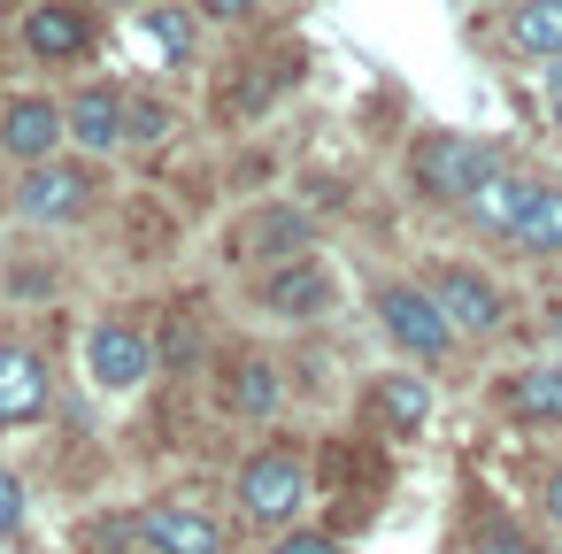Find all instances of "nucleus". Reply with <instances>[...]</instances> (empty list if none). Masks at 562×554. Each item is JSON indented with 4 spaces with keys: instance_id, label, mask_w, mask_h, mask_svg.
<instances>
[{
    "instance_id": "12",
    "label": "nucleus",
    "mask_w": 562,
    "mask_h": 554,
    "mask_svg": "<svg viewBox=\"0 0 562 554\" xmlns=\"http://www.w3.org/2000/svg\"><path fill=\"white\" fill-rule=\"evenodd\" d=\"M63 124H70V139H78L86 155H109V147H124V93H116V86H86V93L63 109Z\"/></svg>"
},
{
    "instance_id": "9",
    "label": "nucleus",
    "mask_w": 562,
    "mask_h": 554,
    "mask_svg": "<svg viewBox=\"0 0 562 554\" xmlns=\"http://www.w3.org/2000/svg\"><path fill=\"white\" fill-rule=\"evenodd\" d=\"M47 400H55L47 362L24 339H0V423H32V416H47Z\"/></svg>"
},
{
    "instance_id": "13",
    "label": "nucleus",
    "mask_w": 562,
    "mask_h": 554,
    "mask_svg": "<svg viewBox=\"0 0 562 554\" xmlns=\"http://www.w3.org/2000/svg\"><path fill=\"white\" fill-rule=\"evenodd\" d=\"M262 308L270 316H324L331 308V278L301 255V262H278L270 278H262Z\"/></svg>"
},
{
    "instance_id": "15",
    "label": "nucleus",
    "mask_w": 562,
    "mask_h": 554,
    "mask_svg": "<svg viewBox=\"0 0 562 554\" xmlns=\"http://www.w3.org/2000/svg\"><path fill=\"white\" fill-rule=\"evenodd\" d=\"M539 185H547V178H531V170H501V178H493V185H477L462 208H470V224H477V231H501V239H508Z\"/></svg>"
},
{
    "instance_id": "5",
    "label": "nucleus",
    "mask_w": 562,
    "mask_h": 554,
    "mask_svg": "<svg viewBox=\"0 0 562 554\" xmlns=\"http://www.w3.org/2000/svg\"><path fill=\"white\" fill-rule=\"evenodd\" d=\"M424 293L447 308V324H454L462 339H485V331H501V316H508L501 285H493L485 270H470V262H439V270L424 278Z\"/></svg>"
},
{
    "instance_id": "17",
    "label": "nucleus",
    "mask_w": 562,
    "mask_h": 554,
    "mask_svg": "<svg viewBox=\"0 0 562 554\" xmlns=\"http://www.w3.org/2000/svg\"><path fill=\"white\" fill-rule=\"evenodd\" d=\"M516 255H531V262H547V255H562V185L547 178L539 193H531V208L516 216Z\"/></svg>"
},
{
    "instance_id": "29",
    "label": "nucleus",
    "mask_w": 562,
    "mask_h": 554,
    "mask_svg": "<svg viewBox=\"0 0 562 554\" xmlns=\"http://www.w3.org/2000/svg\"><path fill=\"white\" fill-rule=\"evenodd\" d=\"M109 9H132V0H109Z\"/></svg>"
},
{
    "instance_id": "28",
    "label": "nucleus",
    "mask_w": 562,
    "mask_h": 554,
    "mask_svg": "<svg viewBox=\"0 0 562 554\" xmlns=\"http://www.w3.org/2000/svg\"><path fill=\"white\" fill-rule=\"evenodd\" d=\"M547 339H554V362H562V301L547 308Z\"/></svg>"
},
{
    "instance_id": "7",
    "label": "nucleus",
    "mask_w": 562,
    "mask_h": 554,
    "mask_svg": "<svg viewBox=\"0 0 562 554\" xmlns=\"http://www.w3.org/2000/svg\"><path fill=\"white\" fill-rule=\"evenodd\" d=\"M63 139H70V124H63V109L40 101V93H24V101L0 109V155H16L24 170H32V162H55Z\"/></svg>"
},
{
    "instance_id": "18",
    "label": "nucleus",
    "mask_w": 562,
    "mask_h": 554,
    "mask_svg": "<svg viewBox=\"0 0 562 554\" xmlns=\"http://www.w3.org/2000/svg\"><path fill=\"white\" fill-rule=\"evenodd\" d=\"M508 39H516V55H531V63H562V0H516Z\"/></svg>"
},
{
    "instance_id": "23",
    "label": "nucleus",
    "mask_w": 562,
    "mask_h": 554,
    "mask_svg": "<svg viewBox=\"0 0 562 554\" xmlns=\"http://www.w3.org/2000/svg\"><path fill=\"white\" fill-rule=\"evenodd\" d=\"M270 554H339V539H331V531H285Z\"/></svg>"
},
{
    "instance_id": "1",
    "label": "nucleus",
    "mask_w": 562,
    "mask_h": 554,
    "mask_svg": "<svg viewBox=\"0 0 562 554\" xmlns=\"http://www.w3.org/2000/svg\"><path fill=\"white\" fill-rule=\"evenodd\" d=\"M408 178H416L424 201H454L462 208L477 185L501 178V147L493 139H470V132H431V139L408 147Z\"/></svg>"
},
{
    "instance_id": "10",
    "label": "nucleus",
    "mask_w": 562,
    "mask_h": 554,
    "mask_svg": "<svg viewBox=\"0 0 562 554\" xmlns=\"http://www.w3.org/2000/svg\"><path fill=\"white\" fill-rule=\"evenodd\" d=\"M493 408L508 423H562V362H524L493 385Z\"/></svg>"
},
{
    "instance_id": "22",
    "label": "nucleus",
    "mask_w": 562,
    "mask_h": 554,
    "mask_svg": "<svg viewBox=\"0 0 562 554\" xmlns=\"http://www.w3.org/2000/svg\"><path fill=\"white\" fill-rule=\"evenodd\" d=\"M147 24H155V39H162V47H170V55H178V63H186V55H193V16H178V9H155V16H147Z\"/></svg>"
},
{
    "instance_id": "20",
    "label": "nucleus",
    "mask_w": 562,
    "mask_h": 554,
    "mask_svg": "<svg viewBox=\"0 0 562 554\" xmlns=\"http://www.w3.org/2000/svg\"><path fill=\"white\" fill-rule=\"evenodd\" d=\"M170 132V109L162 101H132L124 93V139H162Z\"/></svg>"
},
{
    "instance_id": "21",
    "label": "nucleus",
    "mask_w": 562,
    "mask_h": 554,
    "mask_svg": "<svg viewBox=\"0 0 562 554\" xmlns=\"http://www.w3.org/2000/svg\"><path fill=\"white\" fill-rule=\"evenodd\" d=\"M462 554H539V546H531V539H524L516 523H485V531H477V539H470Z\"/></svg>"
},
{
    "instance_id": "4",
    "label": "nucleus",
    "mask_w": 562,
    "mask_h": 554,
    "mask_svg": "<svg viewBox=\"0 0 562 554\" xmlns=\"http://www.w3.org/2000/svg\"><path fill=\"white\" fill-rule=\"evenodd\" d=\"M93 208V170L86 162H32L16 178V216L24 224H78Z\"/></svg>"
},
{
    "instance_id": "19",
    "label": "nucleus",
    "mask_w": 562,
    "mask_h": 554,
    "mask_svg": "<svg viewBox=\"0 0 562 554\" xmlns=\"http://www.w3.org/2000/svg\"><path fill=\"white\" fill-rule=\"evenodd\" d=\"M224 400H232L239 416H270V408H278V370H270L262 354H247V362L232 370V385H224Z\"/></svg>"
},
{
    "instance_id": "16",
    "label": "nucleus",
    "mask_w": 562,
    "mask_h": 554,
    "mask_svg": "<svg viewBox=\"0 0 562 554\" xmlns=\"http://www.w3.org/2000/svg\"><path fill=\"white\" fill-rule=\"evenodd\" d=\"M239 255H255V262H301V255H308V216H301V208H262V216H247V224H239Z\"/></svg>"
},
{
    "instance_id": "14",
    "label": "nucleus",
    "mask_w": 562,
    "mask_h": 554,
    "mask_svg": "<svg viewBox=\"0 0 562 554\" xmlns=\"http://www.w3.org/2000/svg\"><path fill=\"white\" fill-rule=\"evenodd\" d=\"M24 47H32L40 63H78V55L93 47V24H86L78 9H63V0H47V9L24 16Z\"/></svg>"
},
{
    "instance_id": "8",
    "label": "nucleus",
    "mask_w": 562,
    "mask_h": 554,
    "mask_svg": "<svg viewBox=\"0 0 562 554\" xmlns=\"http://www.w3.org/2000/svg\"><path fill=\"white\" fill-rule=\"evenodd\" d=\"M86 370H93V385L132 393V385L155 370V347H147V331H132V324H93V339H86Z\"/></svg>"
},
{
    "instance_id": "3",
    "label": "nucleus",
    "mask_w": 562,
    "mask_h": 554,
    "mask_svg": "<svg viewBox=\"0 0 562 554\" xmlns=\"http://www.w3.org/2000/svg\"><path fill=\"white\" fill-rule=\"evenodd\" d=\"M239 508H247V523H293L301 508H308V462L293 454V446H270V454H255L247 470H239Z\"/></svg>"
},
{
    "instance_id": "2",
    "label": "nucleus",
    "mask_w": 562,
    "mask_h": 554,
    "mask_svg": "<svg viewBox=\"0 0 562 554\" xmlns=\"http://www.w3.org/2000/svg\"><path fill=\"white\" fill-rule=\"evenodd\" d=\"M370 308H378L385 339H393L401 354H416V362H439V354L462 339V331L447 324V308H439L424 285H378V301H370Z\"/></svg>"
},
{
    "instance_id": "27",
    "label": "nucleus",
    "mask_w": 562,
    "mask_h": 554,
    "mask_svg": "<svg viewBox=\"0 0 562 554\" xmlns=\"http://www.w3.org/2000/svg\"><path fill=\"white\" fill-rule=\"evenodd\" d=\"M547 109L562 116V63H547Z\"/></svg>"
},
{
    "instance_id": "6",
    "label": "nucleus",
    "mask_w": 562,
    "mask_h": 554,
    "mask_svg": "<svg viewBox=\"0 0 562 554\" xmlns=\"http://www.w3.org/2000/svg\"><path fill=\"white\" fill-rule=\"evenodd\" d=\"M362 416H370V431H385V439H416V431L431 423V377H424V370H385V377H370Z\"/></svg>"
},
{
    "instance_id": "25",
    "label": "nucleus",
    "mask_w": 562,
    "mask_h": 554,
    "mask_svg": "<svg viewBox=\"0 0 562 554\" xmlns=\"http://www.w3.org/2000/svg\"><path fill=\"white\" fill-rule=\"evenodd\" d=\"M201 9H209V16H216V24H239V16H247V9H255V0H201Z\"/></svg>"
},
{
    "instance_id": "24",
    "label": "nucleus",
    "mask_w": 562,
    "mask_h": 554,
    "mask_svg": "<svg viewBox=\"0 0 562 554\" xmlns=\"http://www.w3.org/2000/svg\"><path fill=\"white\" fill-rule=\"evenodd\" d=\"M16 523H24V485L0 470V531H16Z\"/></svg>"
},
{
    "instance_id": "11",
    "label": "nucleus",
    "mask_w": 562,
    "mask_h": 554,
    "mask_svg": "<svg viewBox=\"0 0 562 554\" xmlns=\"http://www.w3.org/2000/svg\"><path fill=\"white\" fill-rule=\"evenodd\" d=\"M139 539H147V554H224V523L201 516V508H178V500L147 508Z\"/></svg>"
},
{
    "instance_id": "26",
    "label": "nucleus",
    "mask_w": 562,
    "mask_h": 554,
    "mask_svg": "<svg viewBox=\"0 0 562 554\" xmlns=\"http://www.w3.org/2000/svg\"><path fill=\"white\" fill-rule=\"evenodd\" d=\"M539 500H547V516H554V531H562V470H547V485H539Z\"/></svg>"
}]
</instances>
